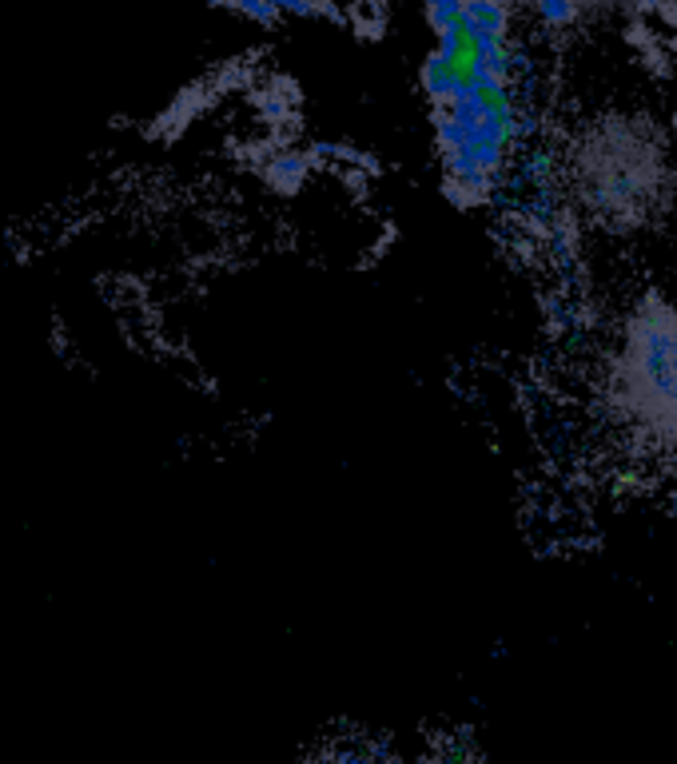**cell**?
Returning <instances> with one entry per match:
<instances>
[{
  "instance_id": "obj_1",
  "label": "cell",
  "mask_w": 677,
  "mask_h": 764,
  "mask_svg": "<svg viewBox=\"0 0 677 764\" xmlns=\"http://www.w3.org/2000/svg\"><path fill=\"white\" fill-rule=\"evenodd\" d=\"M609 395L634 435L677 450V307L646 295L626 315L609 363Z\"/></svg>"
},
{
  "instance_id": "obj_2",
  "label": "cell",
  "mask_w": 677,
  "mask_h": 764,
  "mask_svg": "<svg viewBox=\"0 0 677 764\" xmlns=\"http://www.w3.org/2000/svg\"><path fill=\"white\" fill-rule=\"evenodd\" d=\"M518 132L511 88L478 84L438 108L435 136L446 167V187L466 200H483L494 175L503 172L506 152Z\"/></svg>"
},
{
  "instance_id": "obj_3",
  "label": "cell",
  "mask_w": 677,
  "mask_h": 764,
  "mask_svg": "<svg viewBox=\"0 0 677 764\" xmlns=\"http://www.w3.org/2000/svg\"><path fill=\"white\" fill-rule=\"evenodd\" d=\"M215 4H228L240 17L260 20V24H275L283 12H295V17H311L320 12V4H307V0H215Z\"/></svg>"
},
{
  "instance_id": "obj_4",
  "label": "cell",
  "mask_w": 677,
  "mask_h": 764,
  "mask_svg": "<svg viewBox=\"0 0 677 764\" xmlns=\"http://www.w3.org/2000/svg\"><path fill=\"white\" fill-rule=\"evenodd\" d=\"M638 4H666V0H638Z\"/></svg>"
}]
</instances>
